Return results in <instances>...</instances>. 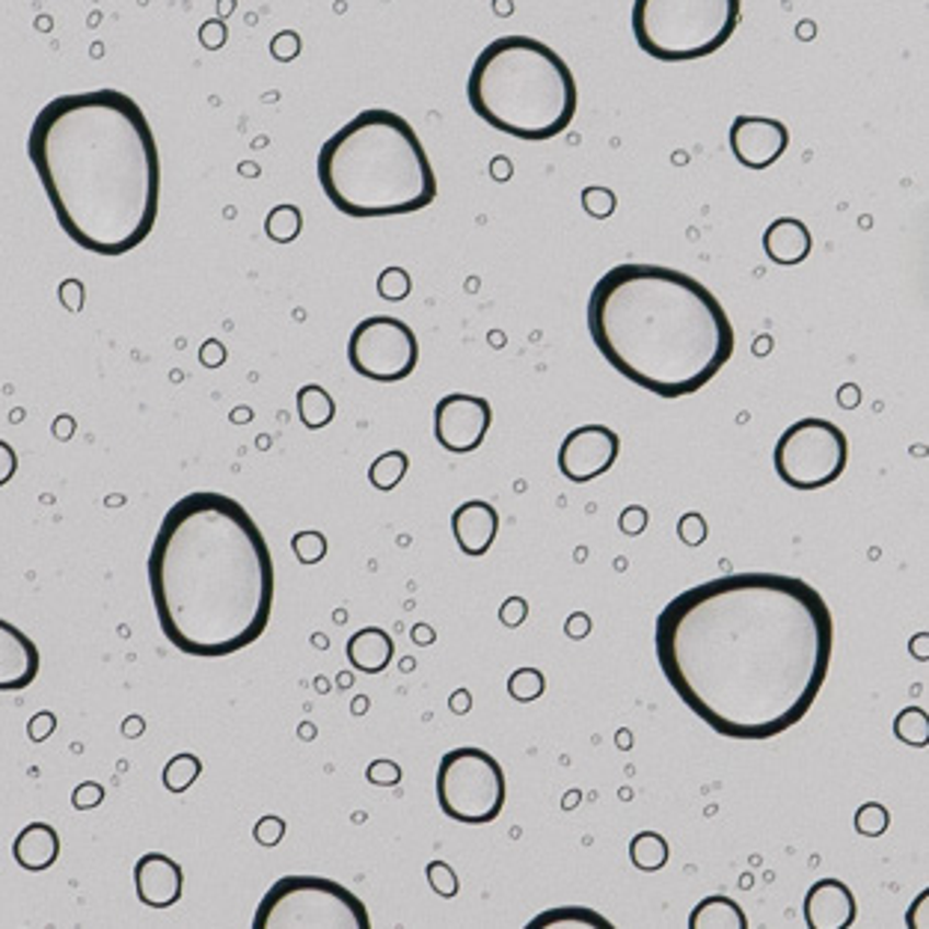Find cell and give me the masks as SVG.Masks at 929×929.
<instances>
[{
	"label": "cell",
	"instance_id": "74e56055",
	"mask_svg": "<svg viewBox=\"0 0 929 929\" xmlns=\"http://www.w3.org/2000/svg\"><path fill=\"white\" fill-rule=\"evenodd\" d=\"M255 840L262 844V847H276V844H283V838H286V819L283 817H262L259 823H255L253 828Z\"/></svg>",
	"mask_w": 929,
	"mask_h": 929
},
{
	"label": "cell",
	"instance_id": "816d5d0a",
	"mask_svg": "<svg viewBox=\"0 0 929 929\" xmlns=\"http://www.w3.org/2000/svg\"><path fill=\"white\" fill-rule=\"evenodd\" d=\"M410 635H413V642L422 644V647H425V644H434V639H437V633L431 630L428 623H416V627L410 630Z\"/></svg>",
	"mask_w": 929,
	"mask_h": 929
},
{
	"label": "cell",
	"instance_id": "5b68a950",
	"mask_svg": "<svg viewBox=\"0 0 929 929\" xmlns=\"http://www.w3.org/2000/svg\"><path fill=\"white\" fill-rule=\"evenodd\" d=\"M316 173L330 205L354 220L416 215L437 199L420 134L387 107H368L328 137Z\"/></svg>",
	"mask_w": 929,
	"mask_h": 929
},
{
	"label": "cell",
	"instance_id": "4fadbf2b",
	"mask_svg": "<svg viewBox=\"0 0 929 929\" xmlns=\"http://www.w3.org/2000/svg\"><path fill=\"white\" fill-rule=\"evenodd\" d=\"M621 455V437L606 425H583L573 428L562 439L559 449V470L573 484L600 479L603 472L615 467V460Z\"/></svg>",
	"mask_w": 929,
	"mask_h": 929
},
{
	"label": "cell",
	"instance_id": "f35d334b",
	"mask_svg": "<svg viewBox=\"0 0 929 929\" xmlns=\"http://www.w3.org/2000/svg\"><path fill=\"white\" fill-rule=\"evenodd\" d=\"M526 618H529V603L517 597V594H511L508 600L500 606V621L505 623V627H520Z\"/></svg>",
	"mask_w": 929,
	"mask_h": 929
},
{
	"label": "cell",
	"instance_id": "7402d4cb",
	"mask_svg": "<svg viewBox=\"0 0 929 929\" xmlns=\"http://www.w3.org/2000/svg\"><path fill=\"white\" fill-rule=\"evenodd\" d=\"M689 927L692 929H746L748 918L746 911L736 906L734 899L725 894H713L704 897L689 915Z\"/></svg>",
	"mask_w": 929,
	"mask_h": 929
},
{
	"label": "cell",
	"instance_id": "681fc988",
	"mask_svg": "<svg viewBox=\"0 0 929 929\" xmlns=\"http://www.w3.org/2000/svg\"><path fill=\"white\" fill-rule=\"evenodd\" d=\"M449 710L458 715H467L472 710V695L470 689H458V692H451L449 698Z\"/></svg>",
	"mask_w": 929,
	"mask_h": 929
},
{
	"label": "cell",
	"instance_id": "d590c367",
	"mask_svg": "<svg viewBox=\"0 0 929 929\" xmlns=\"http://www.w3.org/2000/svg\"><path fill=\"white\" fill-rule=\"evenodd\" d=\"M366 778H368V784H375V787H399L404 772H401V766L395 764V760L380 757V760H371V764H368Z\"/></svg>",
	"mask_w": 929,
	"mask_h": 929
},
{
	"label": "cell",
	"instance_id": "e0dca14e",
	"mask_svg": "<svg viewBox=\"0 0 929 929\" xmlns=\"http://www.w3.org/2000/svg\"><path fill=\"white\" fill-rule=\"evenodd\" d=\"M39 647L31 635L0 618V692H21L39 677Z\"/></svg>",
	"mask_w": 929,
	"mask_h": 929
},
{
	"label": "cell",
	"instance_id": "f546056e",
	"mask_svg": "<svg viewBox=\"0 0 929 929\" xmlns=\"http://www.w3.org/2000/svg\"><path fill=\"white\" fill-rule=\"evenodd\" d=\"M543 689H547V677H543V672H538V668H531V665H523V668H517V672L508 677V695L514 701H520V704L538 701Z\"/></svg>",
	"mask_w": 929,
	"mask_h": 929
},
{
	"label": "cell",
	"instance_id": "f907efd6",
	"mask_svg": "<svg viewBox=\"0 0 929 929\" xmlns=\"http://www.w3.org/2000/svg\"><path fill=\"white\" fill-rule=\"evenodd\" d=\"M909 651H911V656L918 660V663H924V660L929 656V635L927 633L915 635V639L909 642Z\"/></svg>",
	"mask_w": 929,
	"mask_h": 929
},
{
	"label": "cell",
	"instance_id": "60d3db41",
	"mask_svg": "<svg viewBox=\"0 0 929 929\" xmlns=\"http://www.w3.org/2000/svg\"><path fill=\"white\" fill-rule=\"evenodd\" d=\"M54 727H57V715L42 710V713H36L27 722V736H31L33 743H42V739H48L54 734Z\"/></svg>",
	"mask_w": 929,
	"mask_h": 929
},
{
	"label": "cell",
	"instance_id": "f6af8a7d",
	"mask_svg": "<svg viewBox=\"0 0 929 929\" xmlns=\"http://www.w3.org/2000/svg\"><path fill=\"white\" fill-rule=\"evenodd\" d=\"M19 470V458H15V449H12L7 439H0V488L10 484L12 475Z\"/></svg>",
	"mask_w": 929,
	"mask_h": 929
},
{
	"label": "cell",
	"instance_id": "ee69618b",
	"mask_svg": "<svg viewBox=\"0 0 929 929\" xmlns=\"http://www.w3.org/2000/svg\"><path fill=\"white\" fill-rule=\"evenodd\" d=\"M906 927L909 929H927L929 927V891H920L915 906L906 915Z\"/></svg>",
	"mask_w": 929,
	"mask_h": 929
},
{
	"label": "cell",
	"instance_id": "3957f363",
	"mask_svg": "<svg viewBox=\"0 0 929 929\" xmlns=\"http://www.w3.org/2000/svg\"><path fill=\"white\" fill-rule=\"evenodd\" d=\"M158 627L175 651L220 660L262 639L274 612V559L259 523L232 496L187 493L149 550Z\"/></svg>",
	"mask_w": 929,
	"mask_h": 929
},
{
	"label": "cell",
	"instance_id": "f1b7e54d",
	"mask_svg": "<svg viewBox=\"0 0 929 929\" xmlns=\"http://www.w3.org/2000/svg\"><path fill=\"white\" fill-rule=\"evenodd\" d=\"M199 776H203V760L191 752H184L164 766V787L170 793H184Z\"/></svg>",
	"mask_w": 929,
	"mask_h": 929
},
{
	"label": "cell",
	"instance_id": "ac0fdd59",
	"mask_svg": "<svg viewBox=\"0 0 929 929\" xmlns=\"http://www.w3.org/2000/svg\"><path fill=\"white\" fill-rule=\"evenodd\" d=\"M451 535L463 555H484L500 535V511L484 500H467L451 514Z\"/></svg>",
	"mask_w": 929,
	"mask_h": 929
},
{
	"label": "cell",
	"instance_id": "6da1fadb",
	"mask_svg": "<svg viewBox=\"0 0 929 929\" xmlns=\"http://www.w3.org/2000/svg\"><path fill=\"white\" fill-rule=\"evenodd\" d=\"M831 651L826 597L784 573L715 576L656 618L665 680L727 739H772L799 725L826 684Z\"/></svg>",
	"mask_w": 929,
	"mask_h": 929
},
{
	"label": "cell",
	"instance_id": "7c38bea8",
	"mask_svg": "<svg viewBox=\"0 0 929 929\" xmlns=\"http://www.w3.org/2000/svg\"><path fill=\"white\" fill-rule=\"evenodd\" d=\"M491 422V401L470 392H451L434 408V437L451 455H470L484 443Z\"/></svg>",
	"mask_w": 929,
	"mask_h": 929
},
{
	"label": "cell",
	"instance_id": "d6986e66",
	"mask_svg": "<svg viewBox=\"0 0 929 929\" xmlns=\"http://www.w3.org/2000/svg\"><path fill=\"white\" fill-rule=\"evenodd\" d=\"M814 238L807 232V226L796 217H778L766 226L764 232V253L769 255V262H776L781 267L802 265L811 255Z\"/></svg>",
	"mask_w": 929,
	"mask_h": 929
},
{
	"label": "cell",
	"instance_id": "d6a6232c",
	"mask_svg": "<svg viewBox=\"0 0 929 929\" xmlns=\"http://www.w3.org/2000/svg\"><path fill=\"white\" fill-rule=\"evenodd\" d=\"M410 288H413V283H410V274L404 267H387V271H380L378 295L383 297V300L399 303V300H404V297L410 295Z\"/></svg>",
	"mask_w": 929,
	"mask_h": 929
},
{
	"label": "cell",
	"instance_id": "9c48e42d",
	"mask_svg": "<svg viewBox=\"0 0 929 929\" xmlns=\"http://www.w3.org/2000/svg\"><path fill=\"white\" fill-rule=\"evenodd\" d=\"M508 796L500 760L475 746L451 748L437 766L439 811L463 826H488L500 817Z\"/></svg>",
	"mask_w": 929,
	"mask_h": 929
},
{
	"label": "cell",
	"instance_id": "7a4b0ae2",
	"mask_svg": "<svg viewBox=\"0 0 929 929\" xmlns=\"http://www.w3.org/2000/svg\"><path fill=\"white\" fill-rule=\"evenodd\" d=\"M27 158L74 244L125 255L152 236L161 154L140 104L119 90L57 95L31 125Z\"/></svg>",
	"mask_w": 929,
	"mask_h": 929
},
{
	"label": "cell",
	"instance_id": "8d00e7d4",
	"mask_svg": "<svg viewBox=\"0 0 929 929\" xmlns=\"http://www.w3.org/2000/svg\"><path fill=\"white\" fill-rule=\"evenodd\" d=\"M677 538L686 543V547H701L707 541V520L698 514V511H689L680 517L677 523Z\"/></svg>",
	"mask_w": 929,
	"mask_h": 929
},
{
	"label": "cell",
	"instance_id": "ffe728a7",
	"mask_svg": "<svg viewBox=\"0 0 929 929\" xmlns=\"http://www.w3.org/2000/svg\"><path fill=\"white\" fill-rule=\"evenodd\" d=\"M12 856L19 861V868L42 873L54 868V861L60 858V835L48 823H31L24 826L12 840Z\"/></svg>",
	"mask_w": 929,
	"mask_h": 929
},
{
	"label": "cell",
	"instance_id": "4dcf8cb0",
	"mask_svg": "<svg viewBox=\"0 0 929 929\" xmlns=\"http://www.w3.org/2000/svg\"><path fill=\"white\" fill-rule=\"evenodd\" d=\"M891 814L882 802H868L856 811V831L864 838H882L888 831Z\"/></svg>",
	"mask_w": 929,
	"mask_h": 929
},
{
	"label": "cell",
	"instance_id": "bcb514c9",
	"mask_svg": "<svg viewBox=\"0 0 929 929\" xmlns=\"http://www.w3.org/2000/svg\"><path fill=\"white\" fill-rule=\"evenodd\" d=\"M271 51H274L276 60H291V57H297V51H300V39H297V33H279L274 39V45H271Z\"/></svg>",
	"mask_w": 929,
	"mask_h": 929
},
{
	"label": "cell",
	"instance_id": "2e32d148",
	"mask_svg": "<svg viewBox=\"0 0 929 929\" xmlns=\"http://www.w3.org/2000/svg\"><path fill=\"white\" fill-rule=\"evenodd\" d=\"M802 915L811 929H849L858 915L856 894L840 879H817L807 888Z\"/></svg>",
	"mask_w": 929,
	"mask_h": 929
},
{
	"label": "cell",
	"instance_id": "603a6c76",
	"mask_svg": "<svg viewBox=\"0 0 929 929\" xmlns=\"http://www.w3.org/2000/svg\"><path fill=\"white\" fill-rule=\"evenodd\" d=\"M297 416L307 425L309 431L328 428L330 422L336 420V401L328 389L318 383H307L297 392Z\"/></svg>",
	"mask_w": 929,
	"mask_h": 929
},
{
	"label": "cell",
	"instance_id": "836d02e7",
	"mask_svg": "<svg viewBox=\"0 0 929 929\" xmlns=\"http://www.w3.org/2000/svg\"><path fill=\"white\" fill-rule=\"evenodd\" d=\"M425 876H428V885L434 888V894H439L443 899L458 897L460 882L458 873L451 870V864H446V861H431L428 868H425Z\"/></svg>",
	"mask_w": 929,
	"mask_h": 929
},
{
	"label": "cell",
	"instance_id": "ba28073f",
	"mask_svg": "<svg viewBox=\"0 0 929 929\" xmlns=\"http://www.w3.org/2000/svg\"><path fill=\"white\" fill-rule=\"evenodd\" d=\"M255 929H368L366 903L324 876H283L267 888Z\"/></svg>",
	"mask_w": 929,
	"mask_h": 929
},
{
	"label": "cell",
	"instance_id": "7dc6e473",
	"mask_svg": "<svg viewBox=\"0 0 929 929\" xmlns=\"http://www.w3.org/2000/svg\"><path fill=\"white\" fill-rule=\"evenodd\" d=\"M223 359H226V347L220 345L217 339H208V342L199 347V363H203V366L217 368V366H223Z\"/></svg>",
	"mask_w": 929,
	"mask_h": 929
},
{
	"label": "cell",
	"instance_id": "5bb4252c",
	"mask_svg": "<svg viewBox=\"0 0 929 929\" xmlns=\"http://www.w3.org/2000/svg\"><path fill=\"white\" fill-rule=\"evenodd\" d=\"M731 152L746 170H769L790 146V131L781 119L769 116H736L731 123Z\"/></svg>",
	"mask_w": 929,
	"mask_h": 929
},
{
	"label": "cell",
	"instance_id": "ab89813d",
	"mask_svg": "<svg viewBox=\"0 0 929 929\" xmlns=\"http://www.w3.org/2000/svg\"><path fill=\"white\" fill-rule=\"evenodd\" d=\"M104 802V787L95 784V781H87V784H78V790L72 793V805L78 811H90V807H99Z\"/></svg>",
	"mask_w": 929,
	"mask_h": 929
},
{
	"label": "cell",
	"instance_id": "1f68e13d",
	"mask_svg": "<svg viewBox=\"0 0 929 929\" xmlns=\"http://www.w3.org/2000/svg\"><path fill=\"white\" fill-rule=\"evenodd\" d=\"M291 550H295L300 564H318L324 562V555H328V538L316 529L297 531L291 538Z\"/></svg>",
	"mask_w": 929,
	"mask_h": 929
},
{
	"label": "cell",
	"instance_id": "9a60e30c",
	"mask_svg": "<svg viewBox=\"0 0 929 929\" xmlns=\"http://www.w3.org/2000/svg\"><path fill=\"white\" fill-rule=\"evenodd\" d=\"M134 888L149 909H170L182 899L184 873L179 861L164 852H146L134 864Z\"/></svg>",
	"mask_w": 929,
	"mask_h": 929
},
{
	"label": "cell",
	"instance_id": "4316f807",
	"mask_svg": "<svg viewBox=\"0 0 929 929\" xmlns=\"http://www.w3.org/2000/svg\"><path fill=\"white\" fill-rule=\"evenodd\" d=\"M300 229H303V215H300L297 205H276L265 220L267 238L276 241V244H291V241H297Z\"/></svg>",
	"mask_w": 929,
	"mask_h": 929
},
{
	"label": "cell",
	"instance_id": "44dd1931",
	"mask_svg": "<svg viewBox=\"0 0 929 929\" xmlns=\"http://www.w3.org/2000/svg\"><path fill=\"white\" fill-rule=\"evenodd\" d=\"M395 656V642L380 627H363L347 639V663L363 675H380Z\"/></svg>",
	"mask_w": 929,
	"mask_h": 929
},
{
	"label": "cell",
	"instance_id": "e575fe53",
	"mask_svg": "<svg viewBox=\"0 0 929 929\" xmlns=\"http://www.w3.org/2000/svg\"><path fill=\"white\" fill-rule=\"evenodd\" d=\"M615 205H618V199H615V194L609 191V187H585L583 191V208L594 217V220H606V217H612Z\"/></svg>",
	"mask_w": 929,
	"mask_h": 929
},
{
	"label": "cell",
	"instance_id": "d4e9b609",
	"mask_svg": "<svg viewBox=\"0 0 929 929\" xmlns=\"http://www.w3.org/2000/svg\"><path fill=\"white\" fill-rule=\"evenodd\" d=\"M630 861L642 873H656L668 864V844L656 831H639L630 844Z\"/></svg>",
	"mask_w": 929,
	"mask_h": 929
},
{
	"label": "cell",
	"instance_id": "8fae6325",
	"mask_svg": "<svg viewBox=\"0 0 929 929\" xmlns=\"http://www.w3.org/2000/svg\"><path fill=\"white\" fill-rule=\"evenodd\" d=\"M351 368L375 383H399L420 366V339L392 316H368L347 339Z\"/></svg>",
	"mask_w": 929,
	"mask_h": 929
},
{
	"label": "cell",
	"instance_id": "277c9868",
	"mask_svg": "<svg viewBox=\"0 0 929 929\" xmlns=\"http://www.w3.org/2000/svg\"><path fill=\"white\" fill-rule=\"evenodd\" d=\"M588 333L609 366L660 399H686L731 363L736 333L719 297L665 265H618L594 283Z\"/></svg>",
	"mask_w": 929,
	"mask_h": 929
},
{
	"label": "cell",
	"instance_id": "7bdbcfd3",
	"mask_svg": "<svg viewBox=\"0 0 929 929\" xmlns=\"http://www.w3.org/2000/svg\"><path fill=\"white\" fill-rule=\"evenodd\" d=\"M60 303L69 312H81L83 309V283L81 279H66L60 286Z\"/></svg>",
	"mask_w": 929,
	"mask_h": 929
},
{
	"label": "cell",
	"instance_id": "11a10c76",
	"mask_svg": "<svg viewBox=\"0 0 929 929\" xmlns=\"http://www.w3.org/2000/svg\"><path fill=\"white\" fill-rule=\"evenodd\" d=\"M366 707H368V701H366V698H357V701H354V713H357V715H363V710H366Z\"/></svg>",
	"mask_w": 929,
	"mask_h": 929
},
{
	"label": "cell",
	"instance_id": "c3c4849f",
	"mask_svg": "<svg viewBox=\"0 0 929 929\" xmlns=\"http://www.w3.org/2000/svg\"><path fill=\"white\" fill-rule=\"evenodd\" d=\"M564 633L571 635V639H585V635L592 633V618L585 612H573L567 623H564Z\"/></svg>",
	"mask_w": 929,
	"mask_h": 929
},
{
	"label": "cell",
	"instance_id": "cb8c5ba5",
	"mask_svg": "<svg viewBox=\"0 0 929 929\" xmlns=\"http://www.w3.org/2000/svg\"><path fill=\"white\" fill-rule=\"evenodd\" d=\"M612 929V924L597 915L594 909H583V906H562V909L543 911L531 920L529 929Z\"/></svg>",
	"mask_w": 929,
	"mask_h": 929
},
{
	"label": "cell",
	"instance_id": "f5cc1de1",
	"mask_svg": "<svg viewBox=\"0 0 929 929\" xmlns=\"http://www.w3.org/2000/svg\"><path fill=\"white\" fill-rule=\"evenodd\" d=\"M144 727H146L144 719H140V715H131V719H128V722H125V725H123V734L125 736H131V739H134V736L144 734Z\"/></svg>",
	"mask_w": 929,
	"mask_h": 929
},
{
	"label": "cell",
	"instance_id": "30bf717a",
	"mask_svg": "<svg viewBox=\"0 0 929 929\" xmlns=\"http://www.w3.org/2000/svg\"><path fill=\"white\" fill-rule=\"evenodd\" d=\"M778 479L793 491H819L844 475L849 463V439L835 422L807 416L793 422L778 437L772 451Z\"/></svg>",
	"mask_w": 929,
	"mask_h": 929
},
{
	"label": "cell",
	"instance_id": "52a82bcc",
	"mask_svg": "<svg viewBox=\"0 0 929 929\" xmlns=\"http://www.w3.org/2000/svg\"><path fill=\"white\" fill-rule=\"evenodd\" d=\"M743 19V0H633L635 45L660 62L722 51Z\"/></svg>",
	"mask_w": 929,
	"mask_h": 929
},
{
	"label": "cell",
	"instance_id": "83f0119b",
	"mask_svg": "<svg viewBox=\"0 0 929 929\" xmlns=\"http://www.w3.org/2000/svg\"><path fill=\"white\" fill-rule=\"evenodd\" d=\"M894 736L906 746H929V715L920 707H906L894 719Z\"/></svg>",
	"mask_w": 929,
	"mask_h": 929
},
{
	"label": "cell",
	"instance_id": "b9f144b4",
	"mask_svg": "<svg viewBox=\"0 0 929 929\" xmlns=\"http://www.w3.org/2000/svg\"><path fill=\"white\" fill-rule=\"evenodd\" d=\"M623 535H642L644 526H647V511L642 505H630V508L621 511V520H618Z\"/></svg>",
	"mask_w": 929,
	"mask_h": 929
},
{
	"label": "cell",
	"instance_id": "484cf974",
	"mask_svg": "<svg viewBox=\"0 0 929 929\" xmlns=\"http://www.w3.org/2000/svg\"><path fill=\"white\" fill-rule=\"evenodd\" d=\"M410 470V458L408 451L401 449H392V451H383L371 467H368V481H371V488H378V491H395L401 481H404V475H408Z\"/></svg>",
	"mask_w": 929,
	"mask_h": 929
},
{
	"label": "cell",
	"instance_id": "8992f818",
	"mask_svg": "<svg viewBox=\"0 0 929 929\" xmlns=\"http://www.w3.org/2000/svg\"><path fill=\"white\" fill-rule=\"evenodd\" d=\"M467 99L481 123L496 131L543 144L576 116L580 90L559 51L531 36H500L475 57Z\"/></svg>",
	"mask_w": 929,
	"mask_h": 929
},
{
	"label": "cell",
	"instance_id": "db71d44e",
	"mask_svg": "<svg viewBox=\"0 0 929 929\" xmlns=\"http://www.w3.org/2000/svg\"><path fill=\"white\" fill-rule=\"evenodd\" d=\"M840 404H844V408H856V404H858V389L856 387H844V389H840Z\"/></svg>",
	"mask_w": 929,
	"mask_h": 929
}]
</instances>
